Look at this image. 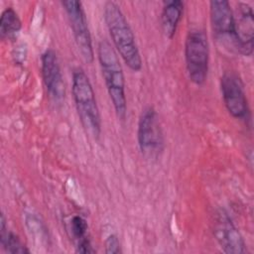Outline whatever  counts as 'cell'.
Masks as SVG:
<instances>
[{"label":"cell","instance_id":"1","mask_svg":"<svg viewBox=\"0 0 254 254\" xmlns=\"http://www.w3.org/2000/svg\"><path fill=\"white\" fill-rule=\"evenodd\" d=\"M103 13L110 37L119 56L131 70H141L143 63L135 36L119 5L113 1H107L104 4Z\"/></svg>","mask_w":254,"mask_h":254},{"label":"cell","instance_id":"2","mask_svg":"<svg viewBox=\"0 0 254 254\" xmlns=\"http://www.w3.org/2000/svg\"><path fill=\"white\" fill-rule=\"evenodd\" d=\"M97 57L116 115L119 119L124 120L127 112L125 77L117 53L109 42L101 40L97 46Z\"/></svg>","mask_w":254,"mask_h":254},{"label":"cell","instance_id":"3","mask_svg":"<svg viewBox=\"0 0 254 254\" xmlns=\"http://www.w3.org/2000/svg\"><path fill=\"white\" fill-rule=\"evenodd\" d=\"M72 97L77 114L84 129L94 137L101 133V116L92 84L81 68L72 72Z\"/></svg>","mask_w":254,"mask_h":254},{"label":"cell","instance_id":"4","mask_svg":"<svg viewBox=\"0 0 254 254\" xmlns=\"http://www.w3.org/2000/svg\"><path fill=\"white\" fill-rule=\"evenodd\" d=\"M185 60L189 78L196 85H202L207 77L209 46L205 33L192 29L188 33L185 43Z\"/></svg>","mask_w":254,"mask_h":254},{"label":"cell","instance_id":"5","mask_svg":"<svg viewBox=\"0 0 254 254\" xmlns=\"http://www.w3.org/2000/svg\"><path fill=\"white\" fill-rule=\"evenodd\" d=\"M210 25L213 37L226 51L237 53L234 32L233 10L226 0H212L209 2Z\"/></svg>","mask_w":254,"mask_h":254},{"label":"cell","instance_id":"6","mask_svg":"<svg viewBox=\"0 0 254 254\" xmlns=\"http://www.w3.org/2000/svg\"><path fill=\"white\" fill-rule=\"evenodd\" d=\"M62 5L66 13L74 42L83 61L87 64L93 63L94 52L86 16L80 1H63Z\"/></svg>","mask_w":254,"mask_h":254},{"label":"cell","instance_id":"7","mask_svg":"<svg viewBox=\"0 0 254 254\" xmlns=\"http://www.w3.org/2000/svg\"><path fill=\"white\" fill-rule=\"evenodd\" d=\"M138 145L147 157H157L164 148V136L156 110L146 107L139 118L137 130Z\"/></svg>","mask_w":254,"mask_h":254},{"label":"cell","instance_id":"8","mask_svg":"<svg viewBox=\"0 0 254 254\" xmlns=\"http://www.w3.org/2000/svg\"><path fill=\"white\" fill-rule=\"evenodd\" d=\"M220 89L224 105L229 114L240 120L249 118V106L240 76L234 71H226L220 78Z\"/></svg>","mask_w":254,"mask_h":254},{"label":"cell","instance_id":"9","mask_svg":"<svg viewBox=\"0 0 254 254\" xmlns=\"http://www.w3.org/2000/svg\"><path fill=\"white\" fill-rule=\"evenodd\" d=\"M212 232L223 252L227 254H242L246 252L244 239L229 215L224 210L214 214Z\"/></svg>","mask_w":254,"mask_h":254},{"label":"cell","instance_id":"10","mask_svg":"<svg viewBox=\"0 0 254 254\" xmlns=\"http://www.w3.org/2000/svg\"><path fill=\"white\" fill-rule=\"evenodd\" d=\"M234 17V32L237 53L249 57L253 53L254 14L251 6L244 2L237 3Z\"/></svg>","mask_w":254,"mask_h":254},{"label":"cell","instance_id":"11","mask_svg":"<svg viewBox=\"0 0 254 254\" xmlns=\"http://www.w3.org/2000/svg\"><path fill=\"white\" fill-rule=\"evenodd\" d=\"M41 70L48 93L54 100L61 101L64 97L65 87L59 59L54 50L49 49L42 55Z\"/></svg>","mask_w":254,"mask_h":254},{"label":"cell","instance_id":"12","mask_svg":"<svg viewBox=\"0 0 254 254\" xmlns=\"http://www.w3.org/2000/svg\"><path fill=\"white\" fill-rule=\"evenodd\" d=\"M184 12V2L181 0L165 1L161 13V27L164 35L172 39L177 32Z\"/></svg>","mask_w":254,"mask_h":254},{"label":"cell","instance_id":"13","mask_svg":"<svg viewBox=\"0 0 254 254\" xmlns=\"http://www.w3.org/2000/svg\"><path fill=\"white\" fill-rule=\"evenodd\" d=\"M22 28V22L17 12L12 7H7L0 18V37L4 39H14Z\"/></svg>","mask_w":254,"mask_h":254},{"label":"cell","instance_id":"14","mask_svg":"<svg viewBox=\"0 0 254 254\" xmlns=\"http://www.w3.org/2000/svg\"><path fill=\"white\" fill-rule=\"evenodd\" d=\"M0 242L3 249L8 253H30V250L22 243L20 238L9 231L6 226V219L4 214H1L0 220Z\"/></svg>","mask_w":254,"mask_h":254},{"label":"cell","instance_id":"15","mask_svg":"<svg viewBox=\"0 0 254 254\" xmlns=\"http://www.w3.org/2000/svg\"><path fill=\"white\" fill-rule=\"evenodd\" d=\"M69 228L72 237L78 241L83 237H86V232H87V222L86 220L80 216V215H73L70 219L69 223Z\"/></svg>","mask_w":254,"mask_h":254},{"label":"cell","instance_id":"16","mask_svg":"<svg viewBox=\"0 0 254 254\" xmlns=\"http://www.w3.org/2000/svg\"><path fill=\"white\" fill-rule=\"evenodd\" d=\"M105 252L108 254L121 253V245L118 237L115 234H110L105 240Z\"/></svg>","mask_w":254,"mask_h":254},{"label":"cell","instance_id":"17","mask_svg":"<svg viewBox=\"0 0 254 254\" xmlns=\"http://www.w3.org/2000/svg\"><path fill=\"white\" fill-rule=\"evenodd\" d=\"M76 252L83 253V254H88V253H94L95 250L92 248L90 240L87 237H83V238H81L80 240L77 241Z\"/></svg>","mask_w":254,"mask_h":254}]
</instances>
